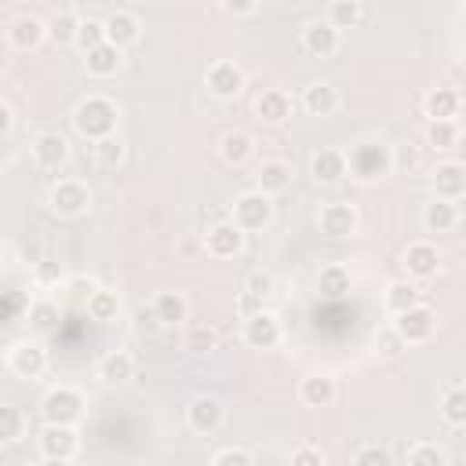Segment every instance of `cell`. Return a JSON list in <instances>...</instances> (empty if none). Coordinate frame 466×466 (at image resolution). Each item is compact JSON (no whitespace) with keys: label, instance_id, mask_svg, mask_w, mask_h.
<instances>
[{"label":"cell","instance_id":"obj_6","mask_svg":"<svg viewBox=\"0 0 466 466\" xmlns=\"http://www.w3.org/2000/svg\"><path fill=\"white\" fill-rule=\"evenodd\" d=\"M317 229H320V237H328V240H346V237H353V233L360 229V211H357V204H350V200H331V204H324L320 215H317Z\"/></svg>","mask_w":466,"mask_h":466},{"label":"cell","instance_id":"obj_40","mask_svg":"<svg viewBox=\"0 0 466 466\" xmlns=\"http://www.w3.org/2000/svg\"><path fill=\"white\" fill-rule=\"evenodd\" d=\"M76 22H80L76 11H58V15L47 22V40H55V44H73V40H76Z\"/></svg>","mask_w":466,"mask_h":466},{"label":"cell","instance_id":"obj_21","mask_svg":"<svg viewBox=\"0 0 466 466\" xmlns=\"http://www.w3.org/2000/svg\"><path fill=\"white\" fill-rule=\"evenodd\" d=\"M44 40H47V22H44V18H36V15H18V18H11V25H7V44H11V47L33 51V47H40Z\"/></svg>","mask_w":466,"mask_h":466},{"label":"cell","instance_id":"obj_42","mask_svg":"<svg viewBox=\"0 0 466 466\" xmlns=\"http://www.w3.org/2000/svg\"><path fill=\"white\" fill-rule=\"evenodd\" d=\"M91 149H95V160H98L102 167H120V164H124V157H127V146H124L116 135H109V138L95 142Z\"/></svg>","mask_w":466,"mask_h":466},{"label":"cell","instance_id":"obj_48","mask_svg":"<svg viewBox=\"0 0 466 466\" xmlns=\"http://www.w3.org/2000/svg\"><path fill=\"white\" fill-rule=\"evenodd\" d=\"M211 466H255V455L248 448H240V444H229V448L215 451Z\"/></svg>","mask_w":466,"mask_h":466},{"label":"cell","instance_id":"obj_7","mask_svg":"<svg viewBox=\"0 0 466 466\" xmlns=\"http://www.w3.org/2000/svg\"><path fill=\"white\" fill-rule=\"evenodd\" d=\"M222 422H226V404H222L218 397H211V393L189 397V404H186V426H189L193 433L211 437V433L222 430Z\"/></svg>","mask_w":466,"mask_h":466},{"label":"cell","instance_id":"obj_46","mask_svg":"<svg viewBox=\"0 0 466 466\" xmlns=\"http://www.w3.org/2000/svg\"><path fill=\"white\" fill-rule=\"evenodd\" d=\"M375 350H379L382 357H400L408 346H404V339L397 335V328H393V324H386V328H379V331H375Z\"/></svg>","mask_w":466,"mask_h":466},{"label":"cell","instance_id":"obj_32","mask_svg":"<svg viewBox=\"0 0 466 466\" xmlns=\"http://www.w3.org/2000/svg\"><path fill=\"white\" fill-rule=\"evenodd\" d=\"M422 226H426V233H451L459 226V208L448 200H430L422 208Z\"/></svg>","mask_w":466,"mask_h":466},{"label":"cell","instance_id":"obj_53","mask_svg":"<svg viewBox=\"0 0 466 466\" xmlns=\"http://www.w3.org/2000/svg\"><path fill=\"white\" fill-rule=\"evenodd\" d=\"M36 466H73V459H40Z\"/></svg>","mask_w":466,"mask_h":466},{"label":"cell","instance_id":"obj_27","mask_svg":"<svg viewBox=\"0 0 466 466\" xmlns=\"http://www.w3.org/2000/svg\"><path fill=\"white\" fill-rule=\"evenodd\" d=\"M422 113L430 120H459L462 113V95L455 87H433L426 98H422Z\"/></svg>","mask_w":466,"mask_h":466},{"label":"cell","instance_id":"obj_14","mask_svg":"<svg viewBox=\"0 0 466 466\" xmlns=\"http://www.w3.org/2000/svg\"><path fill=\"white\" fill-rule=\"evenodd\" d=\"M29 153H33V164L44 167V171H58L66 160H69V138L62 131H40L33 142H29Z\"/></svg>","mask_w":466,"mask_h":466},{"label":"cell","instance_id":"obj_43","mask_svg":"<svg viewBox=\"0 0 466 466\" xmlns=\"http://www.w3.org/2000/svg\"><path fill=\"white\" fill-rule=\"evenodd\" d=\"M55 324H58V306L47 302V299H36V302L29 306V328L40 331V335H47Z\"/></svg>","mask_w":466,"mask_h":466},{"label":"cell","instance_id":"obj_44","mask_svg":"<svg viewBox=\"0 0 466 466\" xmlns=\"http://www.w3.org/2000/svg\"><path fill=\"white\" fill-rule=\"evenodd\" d=\"M215 342H218V331H215L211 324H189V331H186V350L208 353V350H215Z\"/></svg>","mask_w":466,"mask_h":466},{"label":"cell","instance_id":"obj_20","mask_svg":"<svg viewBox=\"0 0 466 466\" xmlns=\"http://www.w3.org/2000/svg\"><path fill=\"white\" fill-rule=\"evenodd\" d=\"M437 269H441L437 244H430V240L408 244V251H404V273H408V280H430V277H437Z\"/></svg>","mask_w":466,"mask_h":466},{"label":"cell","instance_id":"obj_16","mask_svg":"<svg viewBox=\"0 0 466 466\" xmlns=\"http://www.w3.org/2000/svg\"><path fill=\"white\" fill-rule=\"evenodd\" d=\"M36 448H40V459H73L80 448L76 426H44L36 433Z\"/></svg>","mask_w":466,"mask_h":466},{"label":"cell","instance_id":"obj_33","mask_svg":"<svg viewBox=\"0 0 466 466\" xmlns=\"http://www.w3.org/2000/svg\"><path fill=\"white\" fill-rule=\"evenodd\" d=\"M422 299H419V288L404 277V280H390L386 284V291H382V306L393 313V317H400L404 309H411V306H419Z\"/></svg>","mask_w":466,"mask_h":466},{"label":"cell","instance_id":"obj_15","mask_svg":"<svg viewBox=\"0 0 466 466\" xmlns=\"http://www.w3.org/2000/svg\"><path fill=\"white\" fill-rule=\"evenodd\" d=\"M430 186H433V200L459 204L462 193H466V167L459 160H441L430 175Z\"/></svg>","mask_w":466,"mask_h":466},{"label":"cell","instance_id":"obj_55","mask_svg":"<svg viewBox=\"0 0 466 466\" xmlns=\"http://www.w3.org/2000/svg\"><path fill=\"white\" fill-rule=\"evenodd\" d=\"M0 280H4V258H0Z\"/></svg>","mask_w":466,"mask_h":466},{"label":"cell","instance_id":"obj_28","mask_svg":"<svg viewBox=\"0 0 466 466\" xmlns=\"http://www.w3.org/2000/svg\"><path fill=\"white\" fill-rule=\"evenodd\" d=\"M120 62H124V51H116L113 44H98V47L84 51V69H87V76H95V80L116 76Z\"/></svg>","mask_w":466,"mask_h":466},{"label":"cell","instance_id":"obj_54","mask_svg":"<svg viewBox=\"0 0 466 466\" xmlns=\"http://www.w3.org/2000/svg\"><path fill=\"white\" fill-rule=\"evenodd\" d=\"M4 69H7V47L0 44V73H4Z\"/></svg>","mask_w":466,"mask_h":466},{"label":"cell","instance_id":"obj_45","mask_svg":"<svg viewBox=\"0 0 466 466\" xmlns=\"http://www.w3.org/2000/svg\"><path fill=\"white\" fill-rule=\"evenodd\" d=\"M353 466H393V455L382 444H360L353 451Z\"/></svg>","mask_w":466,"mask_h":466},{"label":"cell","instance_id":"obj_25","mask_svg":"<svg viewBox=\"0 0 466 466\" xmlns=\"http://www.w3.org/2000/svg\"><path fill=\"white\" fill-rule=\"evenodd\" d=\"M149 313L157 317V324L171 328V324H182L189 320V299L182 291H157L153 302H149Z\"/></svg>","mask_w":466,"mask_h":466},{"label":"cell","instance_id":"obj_41","mask_svg":"<svg viewBox=\"0 0 466 466\" xmlns=\"http://www.w3.org/2000/svg\"><path fill=\"white\" fill-rule=\"evenodd\" d=\"M80 51H91L98 44H106V29H102V18H91V15H80L76 22V40H73Z\"/></svg>","mask_w":466,"mask_h":466},{"label":"cell","instance_id":"obj_50","mask_svg":"<svg viewBox=\"0 0 466 466\" xmlns=\"http://www.w3.org/2000/svg\"><path fill=\"white\" fill-rule=\"evenodd\" d=\"M262 7L255 4V0H226L222 4V15H229V18H255Z\"/></svg>","mask_w":466,"mask_h":466},{"label":"cell","instance_id":"obj_4","mask_svg":"<svg viewBox=\"0 0 466 466\" xmlns=\"http://www.w3.org/2000/svg\"><path fill=\"white\" fill-rule=\"evenodd\" d=\"M44 204H47V211H51L55 218H80V215L91 211V189H87V182H80V178H58V182L47 189Z\"/></svg>","mask_w":466,"mask_h":466},{"label":"cell","instance_id":"obj_24","mask_svg":"<svg viewBox=\"0 0 466 466\" xmlns=\"http://www.w3.org/2000/svg\"><path fill=\"white\" fill-rule=\"evenodd\" d=\"M339 106H342V95H339V87L328 84V80H313V84L302 91V109H306L309 116H331Z\"/></svg>","mask_w":466,"mask_h":466},{"label":"cell","instance_id":"obj_51","mask_svg":"<svg viewBox=\"0 0 466 466\" xmlns=\"http://www.w3.org/2000/svg\"><path fill=\"white\" fill-rule=\"evenodd\" d=\"M36 280H40V284H55V280H58V269H55L51 262H36Z\"/></svg>","mask_w":466,"mask_h":466},{"label":"cell","instance_id":"obj_23","mask_svg":"<svg viewBox=\"0 0 466 466\" xmlns=\"http://www.w3.org/2000/svg\"><path fill=\"white\" fill-rule=\"evenodd\" d=\"M309 175L320 182V186H335L346 178V153L335 149V146H324L309 157Z\"/></svg>","mask_w":466,"mask_h":466},{"label":"cell","instance_id":"obj_47","mask_svg":"<svg viewBox=\"0 0 466 466\" xmlns=\"http://www.w3.org/2000/svg\"><path fill=\"white\" fill-rule=\"evenodd\" d=\"M66 291H69V302L84 309L87 299L98 291V280H91V277H73V280H66Z\"/></svg>","mask_w":466,"mask_h":466},{"label":"cell","instance_id":"obj_5","mask_svg":"<svg viewBox=\"0 0 466 466\" xmlns=\"http://www.w3.org/2000/svg\"><path fill=\"white\" fill-rule=\"evenodd\" d=\"M244 237L248 233H258V229H266L269 222H273V200L269 197H262L258 189H248V193H240L237 200H233V218H229Z\"/></svg>","mask_w":466,"mask_h":466},{"label":"cell","instance_id":"obj_26","mask_svg":"<svg viewBox=\"0 0 466 466\" xmlns=\"http://www.w3.org/2000/svg\"><path fill=\"white\" fill-rule=\"evenodd\" d=\"M98 379L106 382V386H127L131 379H135V357L127 353V350H109L102 360H98Z\"/></svg>","mask_w":466,"mask_h":466},{"label":"cell","instance_id":"obj_34","mask_svg":"<svg viewBox=\"0 0 466 466\" xmlns=\"http://www.w3.org/2000/svg\"><path fill=\"white\" fill-rule=\"evenodd\" d=\"M273 291H277L273 273H266V269H251V273L244 277V306H248L251 313L262 309V302H266Z\"/></svg>","mask_w":466,"mask_h":466},{"label":"cell","instance_id":"obj_22","mask_svg":"<svg viewBox=\"0 0 466 466\" xmlns=\"http://www.w3.org/2000/svg\"><path fill=\"white\" fill-rule=\"evenodd\" d=\"M299 397H302L306 408H331L335 397H339V382L328 371H313L299 382Z\"/></svg>","mask_w":466,"mask_h":466},{"label":"cell","instance_id":"obj_30","mask_svg":"<svg viewBox=\"0 0 466 466\" xmlns=\"http://www.w3.org/2000/svg\"><path fill=\"white\" fill-rule=\"evenodd\" d=\"M350 288H353V273L342 262H331L317 273V291L324 299H342V295H350Z\"/></svg>","mask_w":466,"mask_h":466},{"label":"cell","instance_id":"obj_12","mask_svg":"<svg viewBox=\"0 0 466 466\" xmlns=\"http://www.w3.org/2000/svg\"><path fill=\"white\" fill-rule=\"evenodd\" d=\"M251 109H255V120H258V124H266V127H280V124L291 120L295 102H291V95L280 91V87H262V91L255 95Z\"/></svg>","mask_w":466,"mask_h":466},{"label":"cell","instance_id":"obj_9","mask_svg":"<svg viewBox=\"0 0 466 466\" xmlns=\"http://www.w3.org/2000/svg\"><path fill=\"white\" fill-rule=\"evenodd\" d=\"M7 368H11V375H18V379H40V375L47 371V350H44V342H36V339H18V342L7 350Z\"/></svg>","mask_w":466,"mask_h":466},{"label":"cell","instance_id":"obj_35","mask_svg":"<svg viewBox=\"0 0 466 466\" xmlns=\"http://www.w3.org/2000/svg\"><path fill=\"white\" fill-rule=\"evenodd\" d=\"M441 415L448 426H466V386L462 382H448L441 393Z\"/></svg>","mask_w":466,"mask_h":466},{"label":"cell","instance_id":"obj_37","mask_svg":"<svg viewBox=\"0 0 466 466\" xmlns=\"http://www.w3.org/2000/svg\"><path fill=\"white\" fill-rule=\"evenodd\" d=\"M404 462H408V466H451V462H448V451H444L437 441H415V444L404 451Z\"/></svg>","mask_w":466,"mask_h":466},{"label":"cell","instance_id":"obj_17","mask_svg":"<svg viewBox=\"0 0 466 466\" xmlns=\"http://www.w3.org/2000/svg\"><path fill=\"white\" fill-rule=\"evenodd\" d=\"M244 251V233L226 218V222H215L208 233H204V255L211 258H237Z\"/></svg>","mask_w":466,"mask_h":466},{"label":"cell","instance_id":"obj_1","mask_svg":"<svg viewBox=\"0 0 466 466\" xmlns=\"http://www.w3.org/2000/svg\"><path fill=\"white\" fill-rule=\"evenodd\" d=\"M342 153H346V175L357 182H382L393 175V149L382 138H364Z\"/></svg>","mask_w":466,"mask_h":466},{"label":"cell","instance_id":"obj_2","mask_svg":"<svg viewBox=\"0 0 466 466\" xmlns=\"http://www.w3.org/2000/svg\"><path fill=\"white\" fill-rule=\"evenodd\" d=\"M116 124H120V106L113 98H106V95H87L73 109V127L91 146L102 142V138H109V135H116Z\"/></svg>","mask_w":466,"mask_h":466},{"label":"cell","instance_id":"obj_18","mask_svg":"<svg viewBox=\"0 0 466 466\" xmlns=\"http://www.w3.org/2000/svg\"><path fill=\"white\" fill-rule=\"evenodd\" d=\"M102 29H106V44H113L116 51H124V47L138 44V36H142V18H138L135 11H113V15L102 18Z\"/></svg>","mask_w":466,"mask_h":466},{"label":"cell","instance_id":"obj_39","mask_svg":"<svg viewBox=\"0 0 466 466\" xmlns=\"http://www.w3.org/2000/svg\"><path fill=\"white\" fill-rule=\"evenodd\" d=\"M459 138H462L459 120H430V124H426V142H430L433 149H455Z\"/></svg>","mask_w":466,"mask_h":466},{"label":"cell","instance_id":"obj_49","mask_svg":"<svg viewBox=\"0 0 466 466\" xmlns=\"http://www.w3.org/2000/svg\"><path fill=\"white\" fill-rule=\"evenodd\" d=\"M291 466H324V451L313 444H299L291 451Z\"/></svg>","mask_w":466,"mask_h":466},{"label":"cell","instance_id":"obj_19","mask_svg":"<svg viewBox=\"0 0 466 466\" xmlns=\"http://www.w3.org/2000/svg\"><path fill=\"white\" fill-rule=\"evenodd\" d=\"M291 178H295L291 164H288L284 157H269V160H262L258 171H255V189L273 200V197H280V193L291 186Z\"/></svg>","mask_w":466,"mask_h":466},{"label":"cell","instance_id":"obj_52","mask_svg":"<svg viewBox=\"0 0 466 466\" xmlns=\"http://www.w3.org/2000/svg\"><path fill=\"white\" fill-rule=\"evenodd\" d=\"M11 127H15V113H11V106H7V102H0V138H4Z\"/></svg>","mask_w":466,"mask_h":466},{"label":"cell","instance_id":"obj_8","mask_svg":"<svg viewBox=\"0 0 466 466\" xmlns=\"http://www.w3.org/2000/svg\"><path fill=\"white\" fill-rule=\"evenodd\" d=\"M284 339V328H280V317L273 309H255L244 317V342L251 350H277Z\"/></svg>","mask_w":466,"mask_h":466},{"label":"cell","instance_id":"obj_29","mask_svg":"<svg viewBox=\"0 0 466 466\" xmlns=\"http://www.w3.org/2000/svg\"><path fill=\"white\" fill-rule=\"evenodd\" d=\"M251 153H255V138H251L248 131H240V127H233V131H226V135L218 138V157H222V164H229V167L248 164Z\"/></svg>","mask_w":466,"mask_h":466},{"label":"cell","instance_id":"obj_10","mask_svg":"<svg viewBox=\"0 0 466 466\" xmlns=\"http://www.w3.org/2000/svg\"><path fill=\"white\" fill-rule=\"evenodd\" d=\"M393 328H397V335L404 339V346H422V342H430L433 331H437V313L419 302V306L404 309V313L393 320Z\"/></svg>","mask_w":466,"mask_h":466},{"label":"cell","instance_id":"obj_3","mask_svg":"<svg viewBox=\"0 0 466 466\" xmlns=\"http://www.w3.org/2000/svg\"><path fill=\"white\" fill-rule=\"evenodd\" d=\"M80 415H84V393H80L76 386L58 382V386H51V390L44 393V400H40V419H44V426H76Z\"/></svg>","mask_w":466,"mask_h":466},{"label":"cell","instance_id":"obj_38","mask_svg":"<svg viewBox=\"0 0 466 466\" xmlns=\"http://www.w3.org/2000/svg\"><path fill=\"white\" fill-rule=\"evenodd\" d=\"M22 433H25L22 408L11 400H0V444H15V441H22Z\"/></svg>","mask_w":466,"mask_h":466},{"label":"cell","instance_id":"obj_36","mask_svg":"<svg viewBox=\"0 0 466 466\" xmlns=\"http://www.w3.org/2000/svg\"><path fill=\"white\" fill-rule=\"evenodd\" d=\"M87 317L91 320H98V324H109V320H116L120 317V295L116 291H109V288H98L91 299H87Z\"/></svg>","mask_w":466,"mask_h":466},{"label":"cell","instance_id":"obj_11","mask_svg":"<svg viewBox=\"0 0 466 466\" xmlns=\"http://www.w3.org/2000/svg\"><path fill=\"white\" fill-rule=\"evenodd\" d=\"M204 84H208V91H211L215 98L233 102V98H240V91H244V69H240L237 62H229V58H218V62L208 66Z\"/></svg>","mask_w":466,"mask_h":466},{"label":"cell","instance_id":"obj_31","mask_svg":"<svg viewBox=\"0 0 466 466\" xmlns=\"http://www.w3.org/2000/svg\"><path fill=\"white\" fill-rule=\"evenodd\" d=\"M324 22H328L335 33H342V29H357V25L364 22V4H360V0H331Z\"/></svg>","mask_w":466,"mask_h":466},{"label":"cell","instance_id":"obj_13","mask_svg":"<svg viewBox=\"0 0 466 466\" xmlns=\"http://www.w3.org/2000/svg\"><path fill=\"white\" fill-rule=\"evenodd\" d=\"M299 44H302V51H306L309 58H331V55H339V47H342V33H335L324 18H313V22L302 25Z\"/></svg>","mask_w":466,"mask_h":466}]
</instances>
